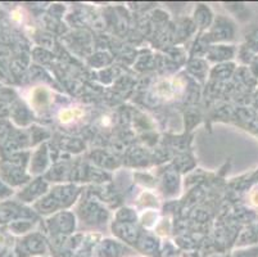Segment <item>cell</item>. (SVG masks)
Instances as JSON below:
<instances>
[{
  "mask_svg": "<svg viewBox=\"0 0 258 257\" xmlns=\"http://www.w3.org/2000/svg\"><path fill=\"white\" fill-rule=\"evenodd\" d=\"M84 116V111L81 108L71 107V108H64V110H60L58 113V119L62 124L69 125L72 122H76L77 120H80Z\"/></svg>",
  "mask_w": 258,
  "mask_h": 257,
  "instance_id": "cell-1",
  "label": "cell"
}]
</instances>
